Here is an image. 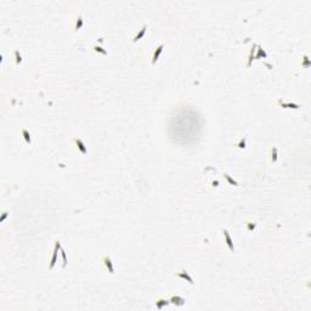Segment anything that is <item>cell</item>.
I'll return each instance as SVG.
<instances>
[{"instance_id":"6da1fadb","label":"cell","mask_w":311,"mask_h":311,"mask_svg":"<svg viewBox=\"0 0 311 311\" xmlns=\"http://www.w3.org/2000/svg\"><path fill=\"white\" fill-rule=\"evenodd\" d=\"M61 249V243L60 241L57 239L55 242V248H54V252H53V255H51V260H50V265H49V270H53L57 263V256H58V250Z\"/></svg>"},{"instance_id":"7a4b0ae2","label":"cell","mask_w":311,"mask_h":311,"mask_svg":"<svg viewBox=\"0 0 311 311\" xmlns=\"http://www.w3.org/2000/svg\"><path fill=\"white\" fill-rule=\"evenodd\" d=\"M102 263H103V266L105 269L110 272V274H114V266H113V263H112V259L110 255L105 254L102 256Z\"/></svg>"},{"instance_id":"3957f363","label":"cell","mask_w":311,"mask_h":311,"mask_svg":"<svg viewBox=\"0 0 311 311\" xmlns=\"http://www.w3.org/2000/svg\"><path fill=\"white\" fill-rule=\"evenodd\" d=\"M224 237H225V242H226V245L229 247V249L232 252V253H235V245H233V242H232V239H231V236H230V233H229V231L225 229L224 231Z\"/></svg>"},{"instance_id":"277c9868","label":"cell","mask_w":311,"mask_h":311,"mask_svg":"<svg viewBox=\"0 0 311 311\" xmlns=\"http://www.w3.org/2000/svg\"><path fill=\"white\" fill-rule=\"evenodd\" d=\"M163 49H164V44H159L157 47H156L154 53H153V55H152V64H156V62L158 61V58H159V56H161V54H162Z\"/></svg>"},{"instance_id":"5b68a950","label":"cell","mask_w":311,"mask_h":311,"mask_svg":"<svg viewBox=\"0 0 311 311\" xmlns=\"http://www.w3.org/2000/svg\"><path fill=\"white\" fill-rule=\"evenodd\" d=\"M73 141H74V144L77 145L78 150L80 151V153H83V154H86V153H88V148H86L85 144H84V142H83L80 139H78V137H73Z\"/></svg>"},{"instance_id":"8992f818","label":"cell","mask_w":311,"mask_h":311,"mask_svg":"<svg viewBox=\"0 0 311 311\" xmlns=\"http://www.w3.org/2000/svg\"><path fill=\"white\" fill-rule=\"evenodd\" d=\"M169 302H170V304H174V305H176V306H183L186 300L184 299V298L179 296V295H173L170 299H169Z\"/></svg>"},{"instance_id":"52a82bcc","label":"cell","mask_w":311,"mask_h":311,"mask_svg":"<svg viewBox=\"0 0 311 311\" xmlns=\"http://www.w3.org/2000/svg\"><path fill=\"white\" fill-rule=\"evenodd\" d=\"M176 276L180 277V278H183V280H186L190 284H193V283H194V282H193V278L190 276V274H188V272H187L186 270H183L181 272H177Z\"/></svg>"},{"instance_id":"ba28073f","label":"cell","mask_w":311,"mask_h":311,"mask_svg":"<svg viewBox=\"0 0 311 311\" xmlns=\"http://www.w3.org/2000/svg\"><path fill=\"white\" fill-rule=\"evenodd\" d=\"M278 105L283 108H294V110H298L300 106L296 105V103H292V102H284V101H281L278 100Z\"/></svg>"},{"instance_id":"9c48e42d","label":"cell","mask_w":311,"mask_h":311,"mask_svg":"<svg viewBox=\"0 0 311 311\" xmlns=\"http://www.w3.org/2000/svg\"><path fill=\"white\" fill-rule=\"evenodd\" d=\"M146 31H147V24H144V26H142V28H141V29L139 31V33H137V34H136V35L134 37V39H133V42H134V43H136V42H139V40H140V39H141L142 37H144V35H145V33H146Z\"/></svg>"},{"instance_id":"30bf717a","label":"cell","mask_w":311,"mask_h":311,"mask_svg":"<svg viewBox=\"0 0 311 311\" xmlns=\"http://www.w3.org/2000/svg\"><path fill=\"white\" fill-rule=\"evenodd\" d=\"M168 304H170L169 300H166V299H163V298H159V299L156 300V307H157L158 310H162L164 306H166Z\"/></svg>"},{"instance_id":"8fae6325","label":"cell","mask_w":311,"mask_h":311,"mask_svg":"<svg viewBox=\"0 0 311 311\" xmlns=\"http://www.w3.org/2000/svg\"><path fill=\"white\" fill-rule=\"evenodd\" d=\"M21 131H22V136H23V139H24V141H26V144L31 145V144H32V136H31L29 131L27 130V129H24V128H22Z\"/></svg>"},{"instance_id":"7c38bea8","label":"cell","mask_w":311,"mask_h":311,"mask_svg":"<svg viewBox=\"0 0 311 311\" xmlns=\"http://www.w3.org/2000/svg\"><path fill=\"white\" fill-rule=\"evenodd\" d=\"M84 26V20H83V17L82 16H78L77 17V20L74 21V31L77 32V31H79L82 27Z\"/></svg>"},{"instance_id":"4fadbf2b","label":"cell","mask_w":311,"mask_h":311,"mask_svg":"<svg viewBox=\"0 0 311 311\" xmlns=\"http://www.w3.org/2000/svg\"><path fill=\"white\" fill-rule=\"evenodd\" d=\"M277 159H278L277 147H272V148H271V157H270V161H271V163H276Z\"/></svg>"},{"instance_id":"5bb4252c","label":"cell","mask_w":311,"mask_h":311,"mask_svg":"<svg viewBox=\"0 0 311 311\" xmlns=\"http://www.w3.org/2000/svg\"><path fill=\"white\" fill-rule=\"evenodd\" d=\"M224 177L226 179V181H227V183H229L230 185H233V186H238V183H237V181H236V180H233V179H232V177H231V176H230L227 173H224Z\"/></svg>"},{"instance_id":"9a60e30c","label":"cell","mask_w":311,"mask_h":311,"mask_svg":"<svg viewBox=\"0 0 311 311\" xmlns=\"http://www.w3.org/2000/svg\"><path fill=\"white\" fill-rule=\"evenodd\" d=\"M60 253H61V256H62V267H66L67 266V256H66V252H64L62 248L60 249Z\"/></svg>"},{"instance_id":"2e32d148","label":"cell","mask_w":311,"mask_h":311,"mask_svg":"<svg viewBox=\"0 0 311 311\" xmlns=\"http://www.w3.org/2000/svg\"><path fill=\"white\" fill-rule=\"evenodd\" d=\"M93 49H94L95 53H100V54H102V55H107V51L103 49L102 46H100V45H95Z\"/></svg>"},{"instance_id":"e0dca14e","label":"cell","mask_w":311,"mask_h":311,"mask_svg":"<svg viewBox=\"0 0 311 311\" xmlns=\"http://www.w3.org/2000/svg\"><path fill=\"white\" fill-rule=\"evenodd\" d=\"M261 56H263V57H266L267 55H266V53H265V51H264V50H263L260 46H259V49H258V55L255 56V58H260Z\"/></svg>"},{"instance_id":"ac0fdd59","label":"cell","mask_w":311,"mask_h":311,"mask_svg":"<svg viewBox=\"0 0 311 311\" xmlns=\"http://www.w3.org/2000/svg\"><path fill=\"white\" fill-rule=\"evenodd\" d=\"M245 227H247L248 231H253V230L256 227V225H255L254 223H248V221H247V223H245Z\"/></svg>"},{"instance_id":"d6986e66","label":"cell","mask_w":311,"mask_h":311,"mask_svg":"<svg viewBox=\"0 0 311 311\" xmlns=\"http://www.w3.org/2000/svg\"><path fill=\"white\" fill-rule=\"evenodd\" d=\"M253 57H254V49H252L250 54H249V57H248V63H247V67H250L252 64V61H253Z\"/></svg>"},{"instance_id":"ffe728a7","label":"cell","mask_w":311,"mask_h":311,"mask_svg":"<svg viewBox=\"0 0 311 311\" xmlns=\"http://www.w3.org/2000/svg\"><path fill=\"white\" fill-rule=\"evenodd\" d=\"M237 147H238V148H245V137H243V139L239 140V142L237 144Z\"/></svg>"},{"instance_id":"44dd1931","label":"cell","mask_w":311,"mask_h":311,"mask_svg":"<svg viewBox=\"0 0 311 311\" xmlns=\"http://www.w3.org/2000/svg\"><path fill=\"white\" fill-rule=\"evenodd\" d=\"M15 57H16V64H20L22 62V56L20 55L18 51H15Z\"/></svg>"},{"instance_id":"7402d4cb","label":"cell","mask_w":311,"mask_h":311,"mask_svg":"<svg viewBox=\"0 0 311 311\" xmlns=\"http://www.w3.org/2000/svg\"><path fill=\"white\" fill-rule=\"evenodd\" d=\"M303 58H304V63H303V66L307 68V67L310 66V61H309V57H307V56H304Z\"/></svg>"},{"instance_id":"603a6c76","label":"cell","mask_w":311,"mask_h":311,"mask_svg":"<svg viewBox=\"0 0 311 311\" xmlns=\"http://www.w3.org/2000/svg\"><path fill=\"white\" fill-rule=\"evenodd\" d=\"M6 216H7V213H6V212H4V213H3V215H1V219H0V223H4V220L6 219Z\"/></svg>"}]
</instances>
